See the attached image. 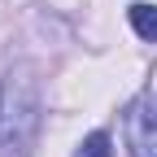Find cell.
Wrapping results in <instances>:
<instances>
[{"label": "cell", "mask_w": 157, "mask_h": 157, "mask_svg": "<svg viewBox=\"0 0 157 157\" xmlns=\"http://www.w3.org/2000/svg\"><path fill=\"white\" fill-rule=\"evenodd\" d=\"M35 131H39V96L31 78L17 74L9 78L5 101H0V148H5V157H26L35 144Z\"/></svg>", "instance_id": "cell-1"}, {"label": "cell", "mask_w": 157, "mask_h": 157, "mask_svg": "<svg viewBox=\"0 0 157 157\" xmlns=\"http://www.w3.org/2000/svg\"><path fill=\"white\" fill-rule=\"evenodd\" d=\"M127 140H131V157H157V101H144L131 109Z\"/></svg>", "instance_id": "cell-2"}, {"label": "cell", "mask_w": 157, "mask_h": 157, "mask_svg": "<svg viewBox=\"0 0 157 157\" xmlns=\"http://www.w3.org/2000/svg\"><path fill=\"white\" fill-rule=\"evenodd\" d=\"M131 26L140 39H157V5H131Z\"/></svg>", "instance_id": "cell-3"}, {"label": "cell", "mask_w": 157, "mask_h": 157, "mask_svg": "<svg viewBox=\"0 0 157 157\" xmlns=\"http://www.w3.org/2000/svg\"><path fill=\"white\" fill-rule=\"evenodd\" d=\"M74 157H113V140H109L105 131H92L87 140L78 144V153H74Z\"/></svg>", "instance_id": "cell-4"}]
</instances>
